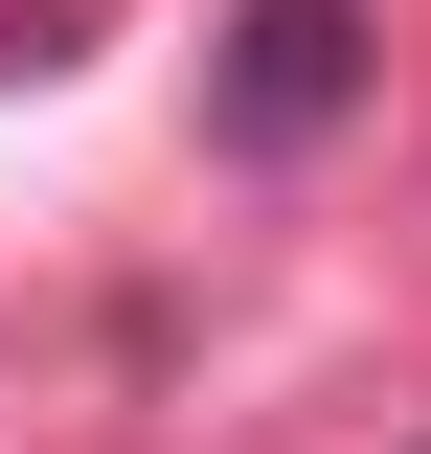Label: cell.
I'll return each instance as SVG.
<instances>
[{"mask_svg": "<svg viewBox=\"0 0 431 454\" xmlns=\"http://www.w3.org/2000/svg\"><path fill=\"white\" fill-rule=\"evenodd\" d=\"M364 91H386V0H227L205 23V160L250 182H295Z\"/></svg>", "mask_w": 431, "mask_h": 454, "instance_id": "obj_1", "label": "cell"}, {"mask_svg": "<svg viewBox=\"0 0 431 454\" xmlns=\"http://www.w3.org/2000/svg\"><path fill=\"white\" fill-rule=\"evenodd\" d=\"M68 46H91V0H0V91H46Z\"/></svg>", "mask_w": 431, "mask_h": 454, "instance_id": "obj_2", "label": "cell"}]
</instances>
